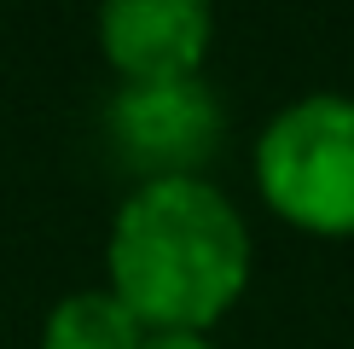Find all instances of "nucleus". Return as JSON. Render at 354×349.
<instances>
[{
	"label": "nucleus",
	"mask_w": 354,
	"mask_h": 349,
	"mask_svg": "<svg viewBox=\"0 0 354 349\" xmlns=\"http://www.w3.org/2000/svg\"><path fill=\"white\" fill-rule=\"evenodd\" d=\"M140 349H221V343H209L203 332H145Z\"/></svg>",
	"instance_id": "obj_6"
},
{
	"label": "nucleus",
	"mask_w": 354,
	"mask_h": 349,
	"mask_svg": "<svg viewBox=\"0 0 354 349\" xmlns=\"http://www.w3.org/2000/svg\"><path fill=\"white\" fill-rule=\"evenodd\" d=\"M209 6L203 0H111L99 12V41L122 82L192 76L209 53Z\"/></svg>",
	"instance_id": "obj_4"
},
{
	"label": "nucleus",
	"mask_w": 354,
	"mask_h": 349,
	"mask_svg": "<svg viewBox=\"0 0 354 349\" xmlns=\"http://www.w3.org/2000/svg\"><path fill=\"white\" fill-rule=\"evenodd\" d=\"M105 268L145 332H203L250 280V227L203 174L140 181L111 222Z\"/></svg>",
	"instance_id": "obj_1"
},
{
	"label": "nucleus",
	"mask_w": 354,
	"mask_h": 349,
	"mask_svg": "<svg viewBox=\"0 0 354 349\" xmlns=\"http://www.w3.org/2000/svg\"><path fill=\"white\" fill-rule=\"evenodd\" d=\"M105 134L140 181H169V174H203V163L221 152L227 111L221 93L192 70V76H151L122 82L105 105Z\"/></svg>",
	"instance_id": "obj_3"
},
{
	"label": "nucleus",
	"mask_w": 354,
	"mask_h": 349,
	"mask_svg": "<svg viewBox=\"0 0 354 349\" xmlns=\"http://www.w3.org/2000/svg\"><path fill=\"white\" fill-rule=\"evenodd\" d=\"M140 343H145V320L111 285L58 297L41 326V349H140Z\"/></svg>",
	"instance_id": "obj_5"
},
{
	"label": "nucleus",
	"mask_w": 354,
	"mask_h": 349,
	"mask_svg": "<svg viewBox=\"0 0 354 349\" xmlns=\"http://www.w3.org/2000/svg\"><path fill=\"white\" fill-rule=\"evenodd\" d=\"M256 181L285 222L354 233V93L314 87L273 111L256 140Z\"/></svg>",
	"instance_id": "obj_2"
}]
</instances>
